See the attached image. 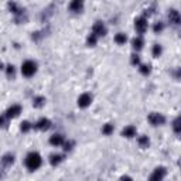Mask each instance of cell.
<instances>
[{"label":"cell","instance_id":"obj_24","mask_svg":"<svg viewBox=\"0 0 181 181\" xmlns=\"http://www.w3.org/2000/svg\"><path fill=\"white\" fill-rule=\"evenodd\" d=\"M31 129V124H30V122H27V120H24L23 123H21V130L26 133V132H28Z\"/></svg>","mask_w":181,"mask_h":181},{"label":"cell","instance_id":"obj_21","mask_svg":"<svg viewBox=\"0 0 181 181\" xmlns=\"http://www.w3.org/2000/svg\"><path fill=\"white\" fill-rule=\"evenodd\" d=\"M161 51H163V50H161V45L156 44L154 47H153V57H156V58L160 57V55H161Z\"/></svg>","mask_w":181,"mask_h":181},{"label":"cell","instance_id":"obj_22","mask_svg":"<svg viewBox=\"0 0 181 181\" xmlns=\"http://www.w3.org/2000/svg\"><path fill=\"white\" fill-rule=\"evenodd\" d=\"M102 132H103L105 134H111L112 132H113V124H111V123L105 124V126H103V129H102Z\"/></svg>","mask_w":181,"mask_h":181},{"label":"cell","instance_id":"obj_19","mask_svg":"<svg viewBox=\"0 0 181 181\" xmlns=\"http://www.w3.org/2000/svg\"><path fill=\"white\" fill-rule=\"evenodd\" d=\"M149 143H150V140H149L147 136H141L140 139H139V144H140V147H147Z\"/></svg>","mask_w":181,"mask_h":181},{"label":"cell","instance_id":"obj_3","mask_svg":"<svg viewBox=\"0 0 181 181\" xmlns=\"http://www.w3.org/2000/svg\"><path fill=\"white\" fill-rule=\"evenodd\" d=\"M134 27H136V30L137 33L143 34L144 31L147 30V20H146V17H139L134 20Z\"/></svg>","mask_w":181,"mask_h":181},{"label":"cell","instance_id":"obj_5","mask_svg":"<svg viewBox=\"0 0 181 181\" xmlns=\"http://www.w3.org/2000/svg\"><path fill=\"white\" fill-rule=\"evenodd\" d=\"M166 175V168L164 167H157L154 173L151 174L150 181H163V177Z\"/></svg>","mask_w":181,"mask_h":181},{"label":"cell","instance_id":"obj_7","mask_svg":"<svg viewBox=\"0 0 181 181\" xmlns=\"http://www.w3.org/2000/svg\"><path fill=\"white\" fill-rule=\"evenodd\" d=\"M90 102H92V96H90L89 94H82L79 96V99H78V105H79V107L89 106Z\"/></svg>","mask_w":181,"mask_h":181},{"label":"cell","instance_id":"obj_29","mask_svg":"<svg viewBox=\"0 0 181 181\" xmlns=\"http://www.w3.org/2000/svg\"><path fill=\"white\" fill-rule=\"evenodd\" d=\"M72 144H74L72 141H67V143L64 144V146H65V147H64V150H65V151H69L71 149H72Z\"/></svg>","mask_w":181,"mask_h":181},{"label":"cell","instance_id":"obj_27","mask_svg":"<svg viewBox=\"0 0 181 181\" xmlns=\"http://www.w3.org/2000/svg\"><path fill=\"white\" fill-rule=\"evenodd\" d=\"M163 28H164L163 23H157V24H154V27H153V30H154V33H158V31H161Z\"/></svg>","mask_w":181,"mask_h":181},{"label":"cell","instance_id":"obj_4","mask_svg":"<svg viewBox=\"0 0 181 181\" xmlns=\"http://www.w3.org/2000/svg\"><path fill=\"white\" fill-rule=\"evenodd\" d=\"M92 33L96 36V37H101V36H105L106 34V27L103 26V23H101V21H96L94 26V28H92Z\"/></svg>","mask_w":181,"mask_h":181},{"label":"cell","instance_id":"obj_2","mask_svg":"<svg viewBox=\"0 0 181 181\" xmlns=\"http://www.w3.org/2000/svg\"><path fill=\"white\" fill-rule=\"evenodd\" d=\"M37 71V64L33 62V61H26L21 67V72H23L24 77H33Z\"/></svg>","mask_w":181,"mask_h":181},{"label":"cell","instance_id":"obj_26","mask_svg":"<svg viewBox=\"0 0 181 181\" xmlns=\"http://www.w3.org/2000/svg\"><path fill=\"white\" fill-rule=\"evenodd\" d=\"M132 64H133V65H139V64H140V58H139V55H136V54H133V55H132Z\"/></svg>","mask_w":181,"mask_h":181},{"label":"cell","instance_id":"obj_30","mask_svg":"<svg viewBox=\"0 0 181 181\" xmlns=\"http://www.w3.org/2000/svg\"><path fill=\"white\" fill-rule=\"evenodd\" d=\"M174 77L177 78V79H180V81H181V68H178V69L174 72Z\"/></svg>","mask_w":181,"mask_h":181},{"label":"cell","instance_id":"obj_10","mask_svg":"<svg viewBox=\"0 0 181 181\" xmlns=\"http://www.w3.org/2000/svg\"><path fill=\"white\" fill-rule=\"evenodd\" d=\"M50 126H51V122L48 119H45V117L40 119L36 123V129H38V130H47V129H50Z\"/></svg>","mask_w":181,"mask_h":181},{"label":"cell","instance_id":"obj_31","mask_svg":"<svg viewBox=\"0 0 181 181\" xmlns=\"http://www.w3.org/2000/svg\"><path fill=\"white\" fill-rule=\"evenodd\" d=\"M120 181H132V178H130V177H128V175H124V177H122V178H120Z\"/></svg>","mask_w":181,"mask_h":181},{"label":"cell","instance_id":"obj_9","mask_svg":"<svg viewBox=\"0 0 181 181\" xmlns=\"http://www.w3.org/2000/svg\"><path fill=\"white\" fill-rule=\"evenodd\" d=\"M168 20L173 24H181V14L177 10H170L168 13Z\"/></svg>","mask_w":181,"mask_h":181},{"label":"cell","instance_id":"obj_11","mask_svg":"<svg viewBox=\"0 0 181 181\" xmlns=\"http://www.w3.org/2000/svg\"><path fill=\"white\" fill-rule=\"evenodd\" d=\"M50 143L53 146H61V144L64 143V136L62 134H54V136H51Z\"/></svg>","mask_w":181,"mask_h":181},{"label":"cell","instance_id":"obj_1","mask_svg":"<svg viewBox=\"0 0 181 181\" xmlns=\"http://www.w3.org/2000/svg\"><path fill=\"white\" fill-rule=\"evenodd\" d=\"M26 166L28 170L34 171V170H37L38 167L41 166V157L38 153H30V154L27 156L26 158Z\"/></svg>","mask_w":181,"mask_h":181},{"label":"cell","instance_id":"obj_20","mask_svg":"<svg viewBox=\"0 0 181 181\" xmlns=\"http://www.w3.org/2000/svg\"><path fill=\"white\" fill-rule=\"evenodd\" d=\"M174 130L175 133H181V115L174 120Z\"/></svg>","mask_w":181,"mask_h":181},{"label":"cell","instance_id":"obj_23","mask_svg":"<svg viewBox=\"0 0 181 181\" xmlns=\"http://www.w3.org/2000/svg\"><path fill=\"white\" fill-rule=\"evenodd\" d=\"M96 40H98V37L95 36L94 33H92L89 37H88V45H90V47H92V45H95V44H96Z\"/></svg>","mask_w":181,"mask_h":181},{"label":"cell","instance_id":"obj_8","mask_svg":"<svg viewBox=\"0 0 181 181\" xmlns=\"http://www.w3.org/2000/svg\"><path fill=\"white\" fill-rule=\"evenodd\" d=\"M20 113H21V106H19V105H13L11 107L7 109L6 116L7 117H16V116H19Z\"/></svg>","mask_w":181,"mask_h":181},{"label":"cell","instance_id":"obj_18","mask_svg":"<svg viewBox=\"0 0 181 181\" xmlns=\"http://www.w3.org/2000/svg\"><path fill=\"white\" fill-rule=\"evenodd\" d=\"M126 36H124L123 33H119V34H116V37H115V41H116L117 44H124L126 43Z\"/></svg>","mask_w":181,"mask_h":181},{"label":"cell","instance_id":"obj_25","mask_svg":"<svg viewBox=\"0 0 181 181\" xmlns=\"http://www.w3.org/2000/svg\"><path fill=\"white\" fill-rule=\"evenodd\" d=\"M140 72L143 75H149V74H150V65H141V67H140Z\"/></svg>","mask_w":181,"mask_h":181},{"label":"cell","instance_id":"obj_28","mask_svg":"<svg viewBox=\"0 0 181 181\" xmlns=\"http://www.w3.org/2000/svg\"><path fill=\"white\" fill-rule=\"evenodd\" d=\"M7 75H9V77H14V67L13 65H9V67H7Z\"/></svg>","mask_w":181,"mask_h":181},{"label":"cell","instance_id":"obj_6","mask_svg":"<svg viewBox=\"0 0 181 181\" xmlns=\"http://www.w3.org/2000/svg\"><path fill=\"white\" fill-rule=\"evenodd\" d=\"M149 120H150L151 124H154V126H158V124H163L166 122L164 116L160 113H151L150 116H149Z\"/></svg>","mask_w":181,"mask_h":181},{"label":"cell","instance_id":"obj_13","mask_svg":"<svg viewBox=\"0 0 181 181\" xmlns=\"http://www.w3.org/2000/svg\"><path fill=\"white\" fill-rule=\"evenodd\" d=\"M82 7H84V3L79 2V0H74V2L69 4V9L72 11H75V13H78V11L82 10Z\"/></svg>","mask_w":181,"mask_h":181},{"label":"cell","instance_id":"obj_17","mask_svg":"<svg viewBox=\"0 0 181 181\" xmlns=\"http://www.w3.org/2000/svg\"><path fill=\"white\" fill-rule=\"evenodd\" d=\"M14 163V156L13 154H6L3 157V164L4 166H10Z\"/></svg>","mask_w":181,"mask_h":181},{"label":"cell","instance_id":"obj_14","mask_svg":"<svg viewBox=\"0 0 181 181\" xmlns=\"http://www.w3.org/2000/svg\"><path fill=\"white\" fill-rule=\"evenodd\" d=\"M132 44H133L134 50H140V48L143 47V40H141V37H136V38H133Z\"/></svg>","mask_w":181,"mask_h":181},{"label":"cell","instance_id":"obj_16","mask_svg":"<svg viewBox=\"0 0 181 181\" xmlns=\"http://www.w3.org/2000/svg\"><path fill=\"white\" fill-rule=\"evenodd\" d=\"M44 103H45V98H43V96H37V98H34L33 105H34L36 107H41Z\"/></svg>","mask_w":181,"mask_h":181},{"label":"cell","instance_id":"obj_15","mask_svg":"<svg viewBox=\"0 0 181 181\" xmlns=\"http://www.w3.org/2000/svg\"><path fill=\"white\" fill-rule=\"evenodd\" d=\"M61 161H62V156H61V154H53V156H51V158H50V163L53 166L60 164Z\"/></svg>","mask_w":181,"mask_h":181},{"label":"cell","instance_id":"obj_12","mask_svg":"<svg viewBox=\"0 0 181 181\" xmlns=\"http://www.w3.org/2000/svg\"><path fill=\"white\" fill-rule=\"evenodd\" d=\"M122 134H123L124 137H133L134 134H136V128L134 126H126L122 130Z\"/></svg>","mask_w":181,"mask_h":181}]
</instances>
